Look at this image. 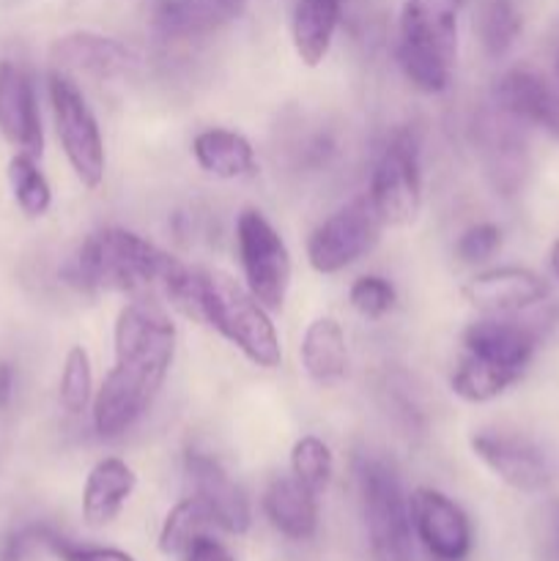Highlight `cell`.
<instances>
[{"instance_id":"1","label":"cell","mask_w":559,"mask_h":561,"mask_svg":"<svg viewBox=\"0 0 559 561\" xmlns=\"http://www.w3.org/2000/svg\"><path fill=\"white\" fill-rule=\"evenodd\" d=\"M179 332L168 312L146 299L121 307L115 318V359L93 398V431L118 438L140 422L175 359Z\"/></svg>"},{"instance_id":"2","label":"cell","mask_w":559,"mask_h":561,"mask_svg":"<svg viewBox=\"0 0 559 561\" xmlns=\"http://www.w3.org/2000/svg\"><path fill=\"white\" fill-rule=\"evenodd\" d=\"M181 272L184 263L142 236L126 228H102L82 241L66 277L80 290L140 294L162 288L164 294Z\"/></svg>"},{"instance_id":"3","label":"cell","mask_w":559,"mask_h":561,"mask_svg":"<svg viewBox=\"0 0 559 561\" xmlns=\"http://www.w3.org/2000/svg\"><path fill=\"white\" fill-rule=\"evenodd\" d=\"M192 318L223 334L247 362L261 370L283 365V345L269 310L233 277L223 272L197 274V296Z\"/></svg>"},{"instance_id":"4","label":"cell","mask_w":559,"mask_h":561,"mask_svg":"<svg viewBox=\"0 0 559 561\" xmlns=\"http://www.w3.org/2000/svg\"><path fill=\"white\" fill-rule=\"evenodd\" d=\"M460 0H406L400 11L398 64L422 93H442L458 55Z\"/></svg>"},{"instance_id":"5","label":"cell","mask_w":559,"mask_h":561,"mask_svg":"<svg viewBox=\"0 0 559 561\" xmlns=\"http://www.w3.org/2000/svg\"><path fill=\"white\" fill-rule=\"evenodd\" d=\"M362 515L373 561H411V513L392 466L381 458L356 460Z\"/></svg>"},{"instance_id":"6","label":"cell","mask_w":559,"mask_h":561,"mask_svg":"<svg viewBox=\"0 0 559 561\" xmlns=\"http://www.w3.org/2000/svg\"><path fill=\"white\" fill-rule=\"evenodd\" d=\"M47 88L55 131H58L66 162L75 170L77 181L82 186L96 190L104 181V170H107V151H104V137L102 129H99L96 115H93L85 96H82L80 85L66 71L55 69L49 75Z\"/></svg>"},{"instance_id":"7","label":"cell","mask_w":559,"mask_h":561,"mask_svg":"<svg viewBox=\"0 0 559 561\" xmlns=\"http://www.w3.org/2000/svg\"><path fill=\"white\" fill-rule=\"evenodd\" d=\"M236 247L247 290L269 312L283 310L290 288V252L283 236L258 208H244L236 219Z\"/></svg>"},{"instance_id":"8","label":"cell","mask_w":559,"mask_h":561,"mask_svg":"<svg viewBox=\"0 0 559 561\" xmlns=\"http://www.w3.org/2000/svg\"><path fill=\"white\" fill-rule=\"evenodd\" d=\"M367 197L376 206L384 225H411L422 206V164L420 140L411 129L389 135L373 164L370 192Z\"/></svg>"},{"instance_id":"9","label":"cell","mask_w":559,"mask_h":561,"mask_svg":"<svg viewBox=\"0 0 559 561\" xmlns=\"http://www.w3.org/2000/svg\"><path fill=\"white\" fill-rule=\"evenodd\" d=\"M381 228L384 222L370 197H354L312 230L307 239V261L318 274L343 272L378 244Z\"/></svg>"},{"instance_id":"10","label":"cell","mask_w":559,"mask_h":561,"mask_svg":"<svg viewBox=\"0 0 559 561\" xmlns=\"http://www.w3.org/2000/svg\"><path fill=\"white\" fill-rule=\"evenodd\" d=\"M411 529L425 551L438 561H464L471 553V524L464 510L433 488H417L409 496Z\"/></svg>"},{"instance_id":"11","label":"cell","mask_w":559,"mask_h":561,"mask_svg":"<svg viewBox=\"0 0 559 561\" xmlns=\"http://www.w3.org/2000/svg\"><path fill=\"white\" fill-rule=\"evenodd\" d=\"M184 474L192 488V496L206 507L208 518L228 535H247L252 524L250 502L239 482L206 453L184 455Z\"/></svg>"},{"instance_id":"12","label":"cell","mask_w":559,"mask_h":561,"mask_svg":"<svg viewBox=\"0 0 559 561\" xmlns=\"http://www.w3.org/2000/svg\"><path fill=\"white\" fill-rule=\"evenodd\" d=\"M471 453L504 485L521 493H537L551 482V469L540 449L521 436L507 433H477L471 436Z\"/></svg>"},{"instance_id":"13","label":"cell","mask_w":559,"mask_h":561,"mask_svg":"<svg viewBox=\"0 0 559 561\" xmlns=\"http://www.w3.org/2000/svg\"><path fill=\"white\" fill-rule=\"evenodd\" d=\"M464 354L497 370L521 378L535 356L537 340L529 327L502 316H488L469 323L460 334Z\"/></svg>"},{"instance_id":"14","label":"cell","mask_w":559,"mask_h":561,"mask_svg":"<svg viewBox=\"0 0 559 561\" xmlns=\"http://www.w3.org/2000/svg\"><path fill=\"white\" fill-rule=\"evenodd\" d=\"M546 296V279L524 266L488 268L464 285V299L486 316H513L540 305Z\"/></svg>"},{"instance_id":"15","label":"cell","mask_w":559,"mask_h":561,"mask_svg":"<svg viewBox=\"0 0 559 561\" xmlns=\"http://www.w3.org/2000/svg\"><path fill=\"white\" fill-rule=\"evenodd\" d=\"M521 126L524 124L502 113L497 104H493V113H488L477 126L486 170L491 175V184L502 195H515L529 173V153H526Z\"/></svg>"},{"instance_id":"16","label":"cell","mask_w":559,"mask_h":561,"mask_svg":"<svg viewBox=\"0 0 559 561\" xmlns=\"http://www.w3.org/2000/svg\"><path fill=\"white\" fill-rule=\"evenodd\" d=\"M0 131L11 146L20 148V153L42 157L44 129L36 91L27 71L11 60L0 64Z\"/></svg>"},{"instance_id":"17","label":"cell","mask_w":559,"mask_h":561,"mask_svg":"<svg viewBox=\"0 0 559 561\" xmlns=\"http://www.w3.org/2000/svg\"><path fill=\"white\" fill-rule=\"evenodd\" d=\"M493 104L518 124L537 126L559 140V93L537 71H504L493 88Z\"/></svg>"},{"instance_id":"18","label":"cell","mask_w":559,"mask_h":561,"mask_svg":"<svg viewBox=\"0 0 559 561\" xmlns=\"http://www.w3.org/2000/svg\"><path fill=\"white\" fill-rule=\"evenodd\" d=\"M53 60L58 71H82L91 77H118L135 66V53L124 42L102 33H69L53 44Z\"/></svg>"},{"instance_id":"19","label":"cell","mask_w":559,"mask_h":561,"mask_svg":"<svg viewBox=\"0 0 559 561\" xmlns=\"http://www.w3.org/2000/svg\"><path fill=\"white\" fill-rule=\"evenodd\" d=\"M135 488L137 474L126 460L102 458L88 471L85 488H82V518L96 529L110 526L132 499Z\"/></svg>"},{"instance_id":"20","label":"cell","mask_w":559,"mask_h":561,"mask_svg":"<svg viewBox=\"0 0 559 561\" xmlns=\"http://www.w3.org/2000/svg\"><path fill=\"white\" fill-rule=\"evenodd\" d=\"M263 513L274 531L294 542L312 540L318 531V496L294 474L277 477L263 493Z\"/></svg>"},{"instance_id":"21","label":"cell","mask_w":559,"mask_h":561,"mask_svg":"<svg viewBox=\"0 0 559 561\" xmlns=\"http://www.w3.org/2000/svg\"><path fill=\"white\" fill-rule=\"evenodd\" d=\"M301 367L318 387H332L349 373V343L338 318L318 316L307 323L301 337Z\"/></svg>"},{"instance_id":"22","label":"cell","mask_w":559,"mask_h":561,"mask_svg":"<svg viewBox=\"0 0 559 561\" xmlns=\"http://www.w3.org/2000/svg\"><path fill=\"white\" fill-rule=\"evenodd\" d=\"M192 157L197 168L214 179L239 181L258 173L255 148L233 129H203L192 140Z\"/></svg>"},{"instance_id":"23","label":"cell","mask_w":559,"mask_h":561,"mask_svg":"<svg viewBox=\"0 0 559 561\" xmlns=\"http://www.w3.org/2000/svg\"><path fill=\"white\" fill-rule=\"evenodd\" d=\"M343 0H296L290 36L294 49L305 66H318L329 55L338 33Z\"/></svg>"},{"instance_id":"24","label":"cell","mask_w":559,"mask_h":561,"mask_svg":"<svg viewBox=\"0 0 559 561\" xmlns=\"http://www.w3.org/2000/svg\"><path fill=\"white\" fill-rule=\"evenodd\" d=\"M223 16H228V11L214 0H159L151 25L162 42H192L212 33Z\"/></svg>"},{"instance_id":"25","label":"cell","mask_w":559,"mask_h":561,"mask_svg":"<svg viewBox=\"0 0 559 561\" xmlns=\"http://www.w3.org/2000/svg\"><path fill=\"white\" fill-rule=\"evenodd\" d=\"M524 16L515 0H486L477 16V33H480L482 49L491 58H502L518 42Z\"/></svg>"},{"instance_id":"26","label":"cell","mask_w":559,"mask_h":561,"mask_svg":"<svg viewBox=\"0 0 559 561\" xmlns=\"http://www.w3.org/2000/svg\"><path fill=\"white\" fill-rule=\"evenodd\" d=\"M518 381L510 373L497 370L491 365H482V362L471 359V356L464 354V359L458 362V367L453 370V378H449V387L466 403H491L499 394L507 392L513 383Z\"/></svg>"},{"instance_id":"27","label":"cell","mask_w":559,"mask_h":561,"mask_svg":"<svg viewBox=\"0 0 559 561\" xmlns=\"http://www.w3.org/2000/svg\"><path fill=\"white\" fill-rule=\"evenodd\" d=\"M208 526L214 524L212 518H208L206 507H203L195 496L181 499V502L168 513L162 529H159V551H162L164 557H179V553H184L197 537L206 535Z\"/></svg>"},{"instance_id":"28","label":"cell","mask_w":559,"mask_h":561,"mask_svg":"<svg viewBox=\"0 0 559 561\" xmlns=\"http://www.w3.org/2000/svg\"><path fill=\"white\" fill-rule=\"evenodd\" d=\"M9 186L11 195H14L16 206L22 208L25 217H44L53 206V190H49V181L44 179V173L38 170L36 159L27 157V153H16L9 162Z\"/></svg>"},{"instance_id":"29","label":"cell","mask_w":559,"mask_h":561,"mask_svg":"<svg viewBox=\"0 0 559 561\" xmlns=\"http://www.w3.org/2000/svg\"><path fill=\"white\" fill-rule=\"evenodd\" d=\"M290 474H294L307 491L321 496L334 474V458L329 444L318 436H301L299 442L294 444V449H290Z\"/></svg>"},{"instance_id":"30","label":"cell","mask_w":559,"mask_h":561,"mask_svg":"<svg viewBox=\"0 0 559 561\" xmlns=\"http://www.w3.org/2000/svg\"><path fill=\"white\" fill-rule=\"evenodd\" d=\"M93 398V370H91V356L82 345L69 348L64 359V370H60L58 381V400L60 409L69 416H80L88 409Z\"/></svg>"},{"instance_id":"31","label":"cell","mask_w":559,"mask_h":561,"mask_svg":"<svg viewBox=\"0 0 559 561\" xmlns=\"http://www.w3.org/2000/svg\"><path fill=\"white\" fill-rule=\"evenodd\" d=\"M395 288L389 279L378 277V274H365V277L354 279L349 290V301L362 318L367 321H378V318L387 316L395 307Z\"/></svg>"},{"instance_id":"32","label":"cell","mask_w":559,"mask_h":561,"mask_svg":"<svg viewBox=\"0 0 559 561\" xmlns=\"http://www.w3.org/2000/svg\"><path fill=\"white\" fill-rule=\"evenodd\" d=\"M502 247V228L493 222H477L466 228L455 241V255L466 266H477L493 257Z\"/></svg>"},{"instance_id":"33","label":"cell","mask_w":559,"mask_h":561,"mask_svg":"<svg viewBox=\"0 0 559 561\" xmlns=\"http://www.w3.org/2000/svg\"><path fill=\"white\" fill-rule=\"evenodd\" d=\"M47 548L60 561H137L126 551L118 548H91V546H75V542L60 540L58 535H49Z\"/></svg>"},{"instance_id":"34","label":"cell","mask_w":559,"mask_h":561,"mask_svg":"<svg viewBox=\"0 0 559 561\" xmlns=\"http://www.w3.org/2000/svg\"><path fill=\"white\" fill-rule=\"evenodd\" d=\"M49 535L53 531L44 529V526H31V529H20L14 535H9L0 546V561H25L27 553L36 546H47Z\"/></svg>"},{"instance_id":"35","label":"cell","mask_w":559,"mask_h":561,"mask_svg":"<svg viewBox=\"0 0 559 561\" xmlns=\"http://www.w3.org/2000/svg\"><path fill=\"white\" fill-rule=\"evenodd\" d=\"M184 561H236L233 553L214 537L203 535L184 551Z\"/></svg>"},{"instance_id":"36","label":"cell","mask_w":559,"mask_h":561,"mask_svg":"<svg viewBox=\"0 0 559 561\" xmlns=\"http://www.w3.org/2000/svg\"><path fill=\"white\" fill-rule=\"evenodd\" d=\"M14 383H16L14 367L3 362V365H0V409H9L11 398H14Z\"/></svg>"},{"instance_id":"37","label":"cell","mask_w":559,"mask_h":561,"mask_svg":"<svg viewBox=\"0 0 559 561\" xmlns=\"http://www.w3.org/2000/svg\"><path fill=\"white\" fill-rule=\"evenodd\" d=\"M214 3H217L223 11H228V14H236V11L244 5V0H214Z\"/></svg>"},{"instance_id":"38","label":"cell","mask_w":559,"mask_h":561,"mask_svg":"<svg viewBox=\"0 0 559 561\" xmlns=\"http://www.w3.org/2000/svg\"><path fill=\"white\" fill-rule=\"evenodd\" d=\"M548 257H551V272H554V277L559 279V241L551 247V255H548Z\"/></svg>"},{"instance_id":"39","label":"cell","mask_w":559,"mask_h":561,"mask_svg":"<svg viewBox=\"0 0 559 561\" xmlns=\"http://www.w3.org/2000/svg\"><path fill=\"white\" fill-rule=\"evenodd\" d=\"M554 542H557V553H559V507H557V515H554Z\"/></svg>"}]
</instances>
